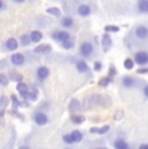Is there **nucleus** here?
Instances as JSON below:
<instances>
[{"instance_id":"9b49d317","label":"nucleus","mask_w":148,"mask_h":149,"mask_svg":"<svg viewBox=\"0 0 148 149\" xmlns=\"http://www.w3.org/2000/svg\"><path fill=\"white\" fill-rule=\"evenodd\" d=\"M51 71L50 69H48L47 66H39L38 69H36L35 71V77H36V81H38L39 83H43L48 79V77H50Z\"/></svg>"},{"instance_id":"f257e3e1","label":"nucleus","mask_w":148,"mask_h":149,"mask_svg":"<svg viewBox=\"0 0 148 149\" xmlns=\"http://www.w3.org/2000/svg\"><path fill=\"white\" fill-rule=\"evenodd\" d=\"M129 36L136 43H144L148 40V25L146 24H139L133 27L130 31Z\"/></svg>"},{"instance_id":"1a4fd4ad","label":"nucleus","mask_w":148,"mask_h":149,"mask_svg":"<svg viewBox=\"0 0 148 149\" xmlns=\"http://www.w3.org/2000/svg\"><path fill=\"white\" fill-rule=\"evenodd\" d=\"M9 62H10V65H13V66H24V65L27 62L26 54L22 53V52L12 53L9 57Z\"/></svg>"},{"instance_id":"0eeeda50","label":"nucleus","mask_w":148,"mask_h":149,"mask_svg":"<svg viewBox=\"0 0 148 149\" xmlns=\"http://www.w3.org/2000/svg\"><path fill=\"white\" fill-rule=\"evenodd\" d=\"M33 121L35 123L36 126H40V127H43V126L48 125V122H50V118H48V114L45 113L43 110H36L34 111L33 114Z\"/></svg>"},{"instance_id":"a211bd4d","label":"nucleus","mask_w":148,"mask_h":149,"mask_svg":"<svg viewBox=\"0 0 148 149\" xmlns=\"http://www.w3.org/2000/svg\"><path fill=\"white\" fill-rule=\"evenodd\" d=\"M69 110L72 111L73 114H77V113H79L81 110H83V105L81 104L79 100L72 99V101H70V104H69Z\"/></svg>"},{"instance_id":"c9c22d12","label":"nucleus","mask_w":148,"mask_h":149,"mask_svg":"<svg viewBox=\"0 0 148 149\" xmlns=\"http://www.w3.org/2000/svg\"><path fill=\"white\" fill-rule=\"evenodd\" d=\"M136 73H138L139 75H143V74H148V66H144V68H139L138 70H136Z\"/></svg>"},{"instance_id":"72a5a7b5","label":"nucleus","mask_w":148,"mask_h":149,"mask_svg":"<svg viewBox=\"0 0 148 149\" xmlns=\"http://www.w3.org/2000/svg\"><path fill=\"white\" fill-rule=\"evenodd\" d=\"M101 69H103V64H101V61H95L94 62V71H95V73H99Z\"/></svg>"},{"instance_id":"7ed1b4c3","label":"nucleus","mask_w":148,"mask_h":149,"mask_svg":"<svg viewBox=\"0 0 148 149\" xmlns=\"http://www.w3.org/2000/svg\"><path fill=\"white\" fill-rule=\"evenodd\" d=\"M146 82L138 79L134 75H124L121 78V86L124 88H127V90H134V88H139L144 84Z\"/></svg>"},{"instance_id":"aec40b11","label":"nucleus","mask_w":148,"mask_h":149,"mask_svg":"<svg viewBox=\"0 0 148 149\" xmlns=\"http://www.w3.org/2000/svg\"><path fill=\"white\" fill-rule=\"evenodd\" d=\"M50 52H52V47L50 44H40L34 49L35 54H48Z\"/></svg>"},{"instance_id":"473e14b6","label":"nucleus","mask_w":148,"mask_h":149,"mask_svg":"<svg viewBox=\"0 0 148 149\" xmlns=\"http://www.w3.org/2000/svg\"><path fill=\"white\" fill-rule=\"evenodd\" d=\"M62 141H64L66 145L74 144V143H73V139H72V135H70V134H64V135H62Z\"/></svg>"},{"instance_id":"7c9ffc66","label":"nucleus","mask_w":148,"mask_h":149,"mask_svg":"<svg viewBox=\"0 0 148 149\" xmlns=\"http://www.w3.org/2000/svg\"><path fill=\"white\" fill-rule=\"evenodd\" d=\"M8 83H9L8 77L5 75L4 73H0V86H1V87H7Z\"/></svg>"},{"instance_id":"9d476101","label":"nucleus","mask_w":148,"mask_h":149,"mask_svg":"<svg viewBox=\"0 0 148 149\" xmlns=\"http://www.w3.org/2000/svg\"><path fill=\"white\" fill-rule=\"evenodd\" d=\"M60 25H61L62 30H73L75 27V19L73 18L72 16H64L60 18Z\"/></svg>"},{"instance_id":"37998d69","label":"nucleus","mask_w":148,"mask_h":149,"mask_svg":"<svg viewBox=\"0 0 148 149\" xmlns=\"http://www.w3.org/2000/svg\"><path fill=\"white\" fill-rule=\"evenodd\" d=\"M64 149H70V148H64Z\"/></svg>"},{"instance_id":"ea45409f","label":"nucleus","mask_w":148,"mask_h":149,"mask_svg":"<svg viewBox=\"0 0 148 149\" xmlns=\"http://www.w3.org/2000/svg\"><path fill=\"white\" fill-rule=\"evenodd\" d=\"M90 132L91 134H98V127H91L90 128Z\"/></svg>"},{"instance_id":"4468645a","label":"nucleus","mask_w":148,"mask_h":149,"mask_svg":"<svg viewBox=\"0 0 148 149\" xmlns=\"http://www.w3.org/2000/svg\"><path fill=\"white\" fill-rule=\"evenodd\" d=\"M112 147L113 149H133L131 144H129L125 137H117V139H114L112 143Z\"/></svg>"},{"instance_id":"cd10ccee","label":"nucleus","mask_w":148,"mask_h":149,"mask_svg":"<svg viewBox=\"0 0 148 149\" xmlns=\"http://www.w3.org/2000/svg\"><path fill=\"white\" fill-rule=\"evenodd\" d=\"M61 47L64 48V49H66V51L73 49V48L75 47V42H74V39H70V40H68V42L62 43V44H61Z\"/></svg>"},{"instance_id":"6ab92c4d","label":"nucleus","mask_w":148,"mask_h":149,"mask_svg":"<svg viewBox=\"0 0 148 149\" xmlns=\"http://www.w3.org/2000/svg\"><path fill=\"white\" fill-rule=\"evenodd\" d=\"M136 10L139 14H148V0H138Z\"/></svg>"},{"instance_id":"f704fd0d","label":"nucleus","mask_w":148,"mask_h":149,"mask_svg":"<svg viewBox=\"0 0 148 149\" xmlns=\"http://www.w3.org/2000/svg\"><path fill=\"white\" fill-rule=\"evenodd\" d=\"M142 93H143V96L148 99V83H144L143 86H142Z\"/></svg>"},{"instance_id":"c756f323","label":"nucleus","mask_w":148,"mask_h":149,"mask_svg":"<svg viewBox=\"0 0 148 149\" xmlns=\"http://www.w3.org/2000/svg\"><path fill=\"white\" fill-rule=\"evenodd\" d=\"M109 130H110L109 125H104L101 127H98V135H105V134L109 132Z\"/></svg>"},{"instance_id":"bb28decb","label":"nucleus","mask_w":148,"mask_h":149,"mask_svg":"<svg viewBox=\"0 0 148 149\" xmlns=\"http://www.w3.org/2000/svg\"><path fill=\"white\" fill-rule=\"evenodd\" d=\"M134 66H135V62H134L133 58H130V57L125 58V61H124V68L126 69V70H133Z\"/></svg>"},{"instance_id":"20e7f679","label":"nucleus","mask_w":148,"mask_h":149,"mask_svg":"<svg viewBox=\"0 0 148 149\" xmlns=\"http://www.w3.org/2000/svg\"><path fill=\"white\" fill-rule=\"evenodd\" d=\"M51 38H52L55 42L60 43V44H62V43H65V42L70 40V39H73L70 31L62 30V29H59V30L52 31V33H51Z\"/></svg>"},{"instance_id":"58836bf2","label":"nucleus","mask_w":148,"mask_h":149,"mask_svg":"<svg viewBox=\"0 0 148 149\" xmlns=\"http://www.w3.org/2000/svg\"><path fill=\"white\" fill-rule=\"evenodd\" d=\"M138 149H148V143H143L138 147Z\"/></svg>"},{"instance_id":"dca6fc26","label":"nucleus","mask_w":148,"mask_h":149,"mask_svg":"<svg viewBox=\"0 0 148 149\" xmlns=\"http://www.w3.org/2000/svg\"><path fill=\"white\" fill-rule=\"evenodd\" d=\"M16 88H17V91H18V93L21 95V97H24L25 100H29V92H30V90H29V86H27L26 83H24V82L17 83Z\"/></svg>"},{"instance_id":"2eb2a0df","label":"nucleus","mask_w":148,"mask_h":149,"mask_svg":"<svg viewBox=\"0 0 148 149\" xmlns=\"http://www.w3.org/2000/svg\"><path fill=\"white\" fill-rule=\"evenodd\" d=\"M112 36H110V34H107L104 33L103 36H101V47H103V51L104 52H108V51L112 48Z\"/></svg>"},{"instance_id":"4c0bfd02","label":"nucleus","mask_w":148,"mask_h":149,"mask_svg":"<svg viewBox=\"0 0 148 149\" xmlns=\"http://www.w3.org/2000/svg\"><path fill=\"white\" fill-rule=\"evenodd\" d=\"M18 149H31V148H30V145H27V144H20Z\"/></svg>"},{"instance_id":"393cba45","label":"nucleus","mask_w":148,"mask_h":149,"mask_svg":"<svg viewBox=\"0 0 148 149\" xmlns=\"http://www.w3.org/2000/svg\"><path fill=\"white\" fill-rule=\"evenodd\" d=\"M48 14H51V16H53V17H57V18H61V10L59 9V8H56V7H51V8H48L47 10H45Z\"/></svg>"},{"instance_id":"6e6552de","label":"nucleus","mask_w":148,"mask_h":149,"mask_svg":"<svg viewBox=\"0 0 148 149\" xmlns=\"http://www.w3.org/2000/svg\"><path fill=\"white\" fill-rule=\"evenodd\" d=\"M105 99L107 97L100 95V93H94V95H91L86 99V108H92L98 107L100 104H105Z\"/></svg>"},{"instance_id":"f8f14e48","label":"nucleus","mask_w":148,"mask_h":149,"mask_svg":"<svg viewBox=\"0 0 148 149\" xmlns=\"http://www.w3.org/2000/svg\"><path fill=\"white\" fill-rule=\"evenodd\" d=\"M20 44H18V40L16 38H9L4 42V45H3V49L5 52H15V51L18 49Z\"/></svg>"},{"instance_id":"79ce46f5","label":"nucleus","mask_w":148,"mask_h":149,"mask_svg":"<svg viewBox=\"0 0 148 149\" xmlns=\"http://www.w3.org/2000/svg\"><path fill=\"white\" fill-rule=\"evenodd\" d=\"M92 149H108V148H107V147H101V148L98 147V148H92Z\"/></svg>"},{"instance_id":"ddd939ff","label":"nucleus","mask_w":148,"mask_h":149,"mask_svg":"<svg viewBox=\"0 0 148 149\" xmlns=\"http://www.w3.org/2000/svg\"><path fill=\"white\" fill-rule=\"evenodd\" d=\"M74 65H75V69L78 73L81 74H90L91 73V69L89 66V64H87L84 60H75V62H74Z\"/></svg>"},{"instance_id":"c85d7f7f","label":"nucleus","mask_w":148,"mask_h":149,"mask_svg":"<svg viewBox=\"0 0 148 149\" xmlns=\"http://www.w3.org/2000/svg\"><path fill=\"white\" fill-rule=\"evenodd\" d=\"M117 73H118L117 69H116V66L112 64V65H109V68H108V75L107 77H109L110 79H113L116 75H117Z\"/></svg>"},{"instance_id":"a19ab883","label":"nucleus","mask_w":148,"mask_h":149,"mask_svg":"<svg viewBox=\"0 0 148 149\" xmlns=\"http://www.w3.org/2000/svg\"><path fill=\"white\" fill-rule=\"evenodd\" d=\"M4 102H5V99H4V97H0V107H1V105H4Z\"/></svg>"},{"instance_id":"412c9836","label":"nucleus","mask_w":148,"mask_h":149,"mask_svg":"<svg viewBox=\"0 0 148 149\" xmlns=\"http://www.w3.org/2000/svg\"><path fill=\"white\" fill-rule=\"evenodd\" d=\"M70 135H72V139H73V143L74 144H78V143H81L82 140H83V132L82 131H79V130H74L70 132Z\"/></svg>"},{"instance_id":"2f4dec72","label":"nucleus","mask_w":148,"mask_h":149,"mask_svg":"<svg viewBox=\"0 0 148 149\" xmlns=\"http://www.w3.org/2000/svg\"><path fill=\"white\" fill-rule=\"evenodd\" d=\"M10 73V77H9V79H13V81H16L17 83H21L22 81V75H20L18 73H16V71H9Z\"/></svg>"},{"instance_id":"39448f33","label":"nucleus","mask_w":148,"mask_h":149,"mask_svg":"<svg viewBox=\"0 0 148 149\" xmlns=\"http://www.w3.org/2000/svg\"><path fill=\"white\" fill-rule=\"evenodd\" d=\"M133 60L135 62V65H138L139 68L148 66V51L147 49H139L134 53Z\"/></svg>"},{"instance_id":"f3484780","label":"nucleus","mask_w":148,"mask_h":149,"mask_svg":"<svg viewBox=\"0 0 148 149\" xmlns=\"http://www.w3.org/2000/svg\"><path fill=\"white\" fill-rule=\"evenodd\" d=\"M29 38H30L31 43L38 44V43H40L42 40H43V33H42V31H39V30H33V31H30Z\"/></svg>"},{"instance_id":"5701e85b","label":"nucleus","mask_w":148,"mask_h":149,"mask_svg":"<svg viewBox=\"0 0 148 149\" xmlns=\"http://www.w3.org/2000/svg\"><path fill=\"white\" fill-rule=\"evenodd\" d=\"M110 83H113V79H110L109 77H103V78H100V79H99L98 84L100 86L101 88H107L108 86L110 84Z\"/></svg>"},{"instance_id":"f03ea898","label":"nucleus","mask_w":148,"mask_h":149,"mask_svg":"<svg viewBox=\"0 0 148 149\" xmlns=\"http://www.w3.org/2000/svg\"><path fill=\"white\" fill-rule=\"evenodd\" d=\"M95 47H94L92 42L90 40H83L81 42L78 47V54L82 57V60H92L95 57Z\"/></svg>"},{"instance_id":"a878e982","label":"nucleus","mask_w":148,"mask_h":149,"mask_svg":"<svg viewBox=\"0 0 148 149\" xmlns=\"http://www.w3.org/2000/svg\"><path fill=\"white\" fill-rule=\"evenodd\" d=\"M104 31L107 34L118 33V31H119V26H117V25H105V26H104Z\"/></svg>"},{"instance_id":"e433bc0d","label":"nucleus","mask_w":148,"mask_h":149,"mask_svg":"<svg viewBox=\"0 0 148 149\" xmlns=\"http://www.w3.org/2000/svg\"><path fill=\"white\" fill-rule=\"evenodd\" d=\"M5 8H7L5 3L3 1V0H0V12H1V10H5Z\"/></svg>"},{"instance_id":"4be33fe9","label":"nucleus","mask_w":148,"mask_h":149,"mask_svg":"<svg viewBox=\"0 0 148 149\" xmlns=\"http://www.w3.org/2000/svg\"><path fill=\"white\" fill-rule=\"evenodd\" d=\"M84 121H86V117L82 116V114H72L70 116V122L73 125H82Z\"/></svg>"},{"instance_id":"b1692460","label":"nucleus","mask_w":148,"mask_h":149,"mask_svg":"<svg viewBox=\"0 0 148 149\" xmlns=\"http://www.w3.org/2000/svg\"><path fill=\"white\" fill-rule=\"evenodd\" d=\"M30 38H29V34H22L21 36H20V42L18 44L22 45V47H27V45H30Z\"/></svg>"},{"instance_id":"423d86ee","label":"nucleus","mask_w":148,"mask_h":149,"mask_svg":"<svg viewBox=\"0 0 148 149\" xmlns=\"http://www.w3.org/2000/svg\"><path fill=\"white\" fill-rule=\"evenodd\" d=\"M74 12L78 14L79 17H82V18H86V17H90L91 14H92L94 9H92V7H91V4H87V3H79V4H77Z\"/></svg>"}]
</instances>
